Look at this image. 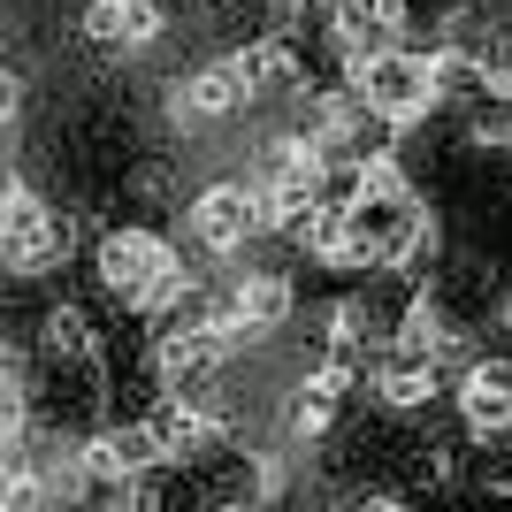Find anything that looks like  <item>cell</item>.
I'll list each match as a JSON object with an SVG mask.
<instances>
[{"label": "cell", "instance_id": "1", "mask_svg": "<svg viewBox=\"0 0 512 512\" xmlns=\"http://www.w3.org/2000/svg\"><path fill=\"white\" fill-rule=\"evenodd\" d=\"M344 85H352V100H360L375 123L398 130V138H406V130H421L428 115L444 107L436 69H428L421 46H375V54H360V62H344Z\"/></svg>", "mask_w": 512, "mask_h": 512}, {"label": "cell", "instance_id": "2", "mask_svg": "<svg viewBox=\"0 0 512 512\" xmlns=\"http://www.w3.org/2000/svg\"><path fill=\"white\" fill-rule=\"evenodd\" d=\"M260 230H268V214H260V192L245 176H222V184L192 192V207H184V237H192L199 260H237Z\"/></svg>", "mask_w": 512, "mask_h": 512}, {"label": "cell", "instance_id": "3", "mask_svg": "<svg viewBox=\"0 0 512 512\" xmlns=\"http://www.w3.org/2000/svg\"><path fill=\"white\" fill-rule=\"evenodd\" d=\"M69 245H77V230H69L39 192L8 199V214H0V268H8V276H46V268H62Z\"/></svg>", "mask_w": 512, "mask_h": 512}, {"label": "cell", "instance_id": "4", "mask_svg": "<svg viewBox=\"0 0 512 512\" xmlns=\"http://www.w3.org/2000/svg\"><path fill=\"white\" fill-rule=\"evenodd\" d=\"M169 107H176L184 130H222V123H237V115L253 107V92L237 77V62H199V69H184L169 85Z\"/></svg>", "mask_w": 512, "mask_h": 512}, {"label": "cell", "instance_id": "5", "mask_svg": "<svg viewBox=\"0 0 512 512\" xmlns=\"http://www.w3.org/2000/svg\"><path fill=\"white\" fill-rule=\"evenodd\" d=\"M459 428L474 444H505L512 436V352L467 360V375H459Z\"/></svg>", "mask_w": 512, "mask_h": 512}, {"label": "cell", "instance_id": "6", "mask_svg": "<svg viewBox=\"0 0 512 512\" xmlns=\"http://www.w3.org/2000/svg\"><path fill=\"white\" fill-rule=\"evenodd\" d=\"M436 390H444V367L421 360H375V375H367V398L383 421H413L421 406H436Z\"/></svg>", "mask_w": 512, "mask_h": 512}, {"label": "cell", "instance_id": "7", "mask_svg": "<svg viewBox=\"0 0 512 512\" xmlns=\"http://www.w3.org/2000/svg\"><path fill=\"white\" fill-rule=\"evenodd\" d=\"M161 0H85V39L115 46V54H138V46L161 39Z\"/></svg>", "mask_w": 512, "mask_h": 512}, {"label": "cell", "instance_id": "8", "mask_svg": "<svg viewBox=\"0 0 512 512\" xmlns=\"http://www.w3.org/2000/svg\"><path fill=\"white\" fill-rule=\"evenodd\" d=\"M31 444V390H23L16 367H0V459Z\"/></svg>", "mask_w": 512, "mask_h": 512}, {"label": "cell", "instance_id": "9", "mask_svg": "<svg viewBox=\"0 0 512 512\" xmlns=\"http://www.w3.org/2000/svg\"><path fill=\"white\" fill-rule=\"evenodd\" d=\"M46 352L85 367V360H92V321L77 314V306H54V314H46Z\"/></svg>", "mask_w": 512, "mask_h": 512}, {"label": "cell", "instance_id": "10", "mask_svg": "<svg viewBox=\"0 0 512 512\" xmlns=\"http://www.w3.org/2000/svg\"><path fill=\"white\" fill-rule=\"evenodd\" d=\"M482 77H490L497 100H512V23L490 31V46H482Z\"/></svg>", "mask_w": 512, "mask_h": 512}, {"label": "cell", "instance_id": "11", "mask_svg": "<svg viewBox=\"0 0 512 512\" xmlns=\"http://www.w3.org/2000/svg\"><path fill=\"white\" fill-rule=\"evenodd\" d=\"M16 115H23V77H16V69H0V130L16 123Z\"/></svg>", "mask_w": 512, "mask_h": 512}, {"label": "cell", "instance_id": "12", "mask_svg": "<svg viewBox=\"0 0 512 512\" xmlns=\"http://www.w3.org/2000/svg\"><path fill=\"white\" fill-rule=\"evenodd\" d=\"M352 512H413V497H406V490H367Z\"/></svg>", "mask_w": 512, "mask_h": 512}, {"label": "cell", "instance_id": "13", "mask_svg": "<svg viewBox=\"0 0 512 512\" xmlns=\"http://www.w3.org/2000/svg\"><path fill=\"white\" fill-rule=\"evenodd\" d=\"M490 321H497V329H505V344H512V283H505V291H497V306H490Z\"/></svg>", "mask_w": 512, "mask_h": 512}, {"label": "cell", "instance_id": "14", "mask_svg": "<svg viewBox=\"0 0 512 512\" xmlns=\"http://www.w3.org/2000/svg\"><path fill=\"white\" fill-rule=\"evenodd\" d=\"M16 192H23V184H16L8 169H0V214H8V199H16Z\"/></svg>", "mask_w": 512, "mask_h": 512}, {"label": "cell", "instance_id": "15", "mask_svg": "<svg viewBox=\"0 0 512 512\" xmlns=\"http://www.w3.org/2000/svg\"><path fill=\"white\" fill-rule=\"evenodd\" d=\"M214 512H253V505H237V497H230V505H214Z\"/></svg>", "mask_w": 512, "mask_h": 512}]
</instances>
